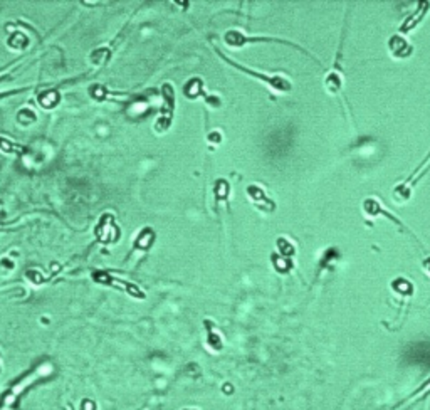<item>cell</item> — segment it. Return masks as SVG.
Here are the masks:
<instances>
[{
  "instance_id": "6da1fadb",
  "label": "cell",
  "mask_w": 430,
  "mask_h": 410,
  "mask_svg": "<svg viewBox=\"0 0 430 410\" xmlns=\"http://www.w3.org/2000/svg\"><path fill=\"white\" fill-rule=\"evenodd\" d=\"M214 51H215L217 56L222 59L224 62H227V64L230 66V68L237 69L239 73L247 74V76H251V77H254V79L264 82V84H266L267 88L271 89V91L286 94V93H291V89H293V84H291V81L286 79L284 76H276V74H264V73H259V71L249 69L247 66H242L240 62L234 61V59H230L228 56H226V54H222L219 49H217V47H214Z\"/></svg>"
},
{
  "instance_id": "ffe728a7",
  "label": "cell",
  "mask_w": 430,
  "mask_h": 410,
  "mask_svg": "<svg viewBox=\"0 0 430 410\" xmlns=\"http://www.w3.org/2000/svg\"><path fill=\"white\" fill-rule=\"evenodd\" d=\"M25 278L29 279L30 282H34V284H41V282H44V278H42V274L39 273L37 269L25 271Z\"/></svg>"
},
{
  "instance_id": "9c48e42d",
  "label": "cell",
  "mask_w": 430,
  "mask_h": 410,
  "mask_svg": "<svg viewBox=\"0 0 430 410\" xmlns=\"http://www.w3.org/2000/svg\"><path fill=\"white\" fill-rule=\"evenodd\" d=\"M153 240H155V232L152 231L150 227H145L143 231L138 234V237L133 242V247L138 251H148L152 247Z\"/></svg>"
},
{
  "instance_id": "8fae6325",
  "label": "cell",
  "mask_w": 430,
  "mask_h": 410,
  "mask_svg": "<svg viewBox=\"0 0 430 410\" xmlns=\"http://www.w3.org/2000/svg\"><path fill=\"white\" fill-rule=\"evenodd\" d=\"M29 46V35H25L21 30L17 32H12L9 37H7V47L14 51H24L25 47Z\"/></svg>"
},
{
  "instance_id": "5bb4252c",
  "label": "cell",
  "mask_w": 430,
  "mask_h": 410,
  "mask_svg": "<svg viewBox=\"0 0 430 410\" xmlns=\"http://www.w3.org/2000/svg\"><path fill=\"white\" fill-rule=\"evenodd\" d=\"M0 152L7 153V155H24L27 153V150L19 143L7 140V138H0Z\"/></svg>"
},
{
  "instance_id": "e0dca14e",
  "label": "cell",
  "mask_w": 430,
  "mask_h": 410,
  "mask_svg": "<svg viewBox=\"0 0 430 410\" xmlns=\"http://www.w3.org/2000/svg\"><path fill=\"white\" fill-rule=\"evenodd\" d=\"M17 121L21 125H30V123H34L35 120H37V114H35L32 109H29V108H22V109H19L17 111Z\"/></svg>"
},
{
  "instance_id": "30bf717a",
  "label": "cell",
  "mask_w": 430,
  "mask_h": 410,
  "mask_svg": "<svg viewBox=\"0 0 430 410\" xmlns=\"http://www.w3.org/2000/svg\"><path fill=\"white\" fill-rule=\"evenodd\" d=\"M429 7H430V3H429V2H420V3H419V9H417V12L412 15V17H408V21L405 22V24H407V26L402 27V30H404V32H408V30H412L413 27L419 26L420 21H422V17H425V14H427V9H429Z\"/></svg>"
},
{
  "instance_id": "3957f363",
  "label": "cell",
  "mask_w": 430,
  "mask_h": 410,
  "mask_svg": "<svg viewBox=\"0 0 430 410\" xmlns=\"http://www.w3.org/2000/svg\"><path fill=\"white\" fill-rule=\"evenodd\" d=\"M161 96H163V106H161L158 120L153 125L156 133L168 131L173 123V114H175V89H173L170 82H165V84L161 86Z\"/></svg>"
},
{
  "instance_id": "7402d4cb",
  "label": "cell",
  "mask_w": 430,
  "mask_h": 410,
  "mask_svg": "<svg viewBox=\"0 0 430 410\" xmlns=\"http://www.w3.org/2000/svg\"><path fill=\"white\" fill-rule=\"evenodd\" d=\"M422 267H424V271L430 276V256L429 257H425L424 261H422Z\"/></svg>"
},
{
  "instance_id": "4fadbf2b",
  "label": "cell",
  "mask_w": 430,
  "mask_h": 410,
  "mask_svg": "<svg viewBox=\"0 0 430 410\" xmlns=\"http://www.w3.org/2000/svg\"><path fill=\"white\" fill-rule=\"evenodd\" d=\"M276 247H278V252H279V256H281L282 259H287V261H291V259L294 257L296 249H294L293 244L289 242V239L279 237L278 242H276Z\"/></svg>"
},
{
  "instance_id": "ac0fdd59",
  "label": "cell",
  "mask_w": 430,
  "mask_h": 410,
  "mask_svg": "<svg viewBox=\"0 0 430 410\" xmlns=\"http://www.w3.org/2000/svg\"><path fill=\"white\" fill-rule=\"evenodd\" d=\"M392 287L395 291H398V293H402V294H412L413 293V286H412V282H408V281H405L404 278H398L397 281H393L392 282Z\"/></svg>"
},
{
  "instance_id": "277c9868",
  "label": "cell",
  "mask_w": 430,
  "mask_h": 410,
  "mask_svg": "<svg viewBox=\"0 0 430 410\" xmlns=\"http://www.w3.org/2000/svg\"><path fill=\"white\" fill-rule=\"evenodd\" d=\"M93 279L96 282H100V284L113 286V287H118V289H121V287H123L126 293H129L131 296H135V298H145L143 291H141L138 286L131 284V282H128V281H123V279H120V278H113L111 274L104 273V271H94Z\"/></svg>"
},
{
  "instance_id": "ba28073f",
  "label": "cell",
  "mask_w": 430,
  "mask_h": 410,
  "mask_svg": "<svg viewBox=\"0 0 430 410\" xmlns=\"http://www.w3.org/2000/svg\"><path fill=\"white\" fill-rule=\"evenodd\" d=\"M61 101V94L56 89H46L37 94V102L44 109H54Z\"/></svg>"
},
{
  "instance_id": "d6986e66",
  "label": "cell",
  "mask_w": 430,
  "mask_h": 410,
  "mask_svg": "<svg viewBox=\"0 0 430 410\" xmlns=\"http://www.w3.org/2000/svg\"><path fill=\"white\" fill-rule=\"evenodd\" d=\"M207 345L210 346L212 350H215V352H219L220 348H222V338H220V334L217 333V331H208L207 334Z\"/></svg>"
},
{
  "instance_id": "5b68a950",
  "label": "cell",
  "mask_w": 430,
  "mask_h": 410,
  "mask_svg": "<svg viewBox=\"0 0 430 410\" xmlns=\"http://www.w3.org/2000/svg\"><path fill=\"white\" fill-rule=\"evenodd\" d=\"M363 212H365L366 215L368 217H378V215H385L386 219L388 220H392L393 224H395V226L400 229L402 232H407V234H410L412 235V232L408 231L407 227L404 226V222H402V220H398L395 215H392L390 214L388 210H386V208L383 207V205H381L380 202H378L377 199H366L365 202H363Z\"/></svg>"
},
{
  "instance_id": "52a82bcc",
  "label": "cell",
  "mask_w": 430,
  "mask_h": 410,
  "mask_svg": "<svg viewBox=\"0 0 430 410\" xmlns=\"http://www.w3.org/2000/svg\"><path fill=\"white\" fill-rule=\"evenodd\" d=\"M386 47H388L390 54L395 59H407L413 54V46L407 41V37L398 35V34L392 35V37L388 39Z\"/></svg>"
},
{
  "instance_id": "44dd1931",
  "label": "cell",
  "mask_w": 430,
  "mask_h": 410,
  "mask_svg": "<svg viewBox=\"0 0 430 410\" xmlns=\"http://www.w3.org/2000/svg\"><path fill=\"white\" fill-rule=\"evenodd\" d=\"M0 266L5 267V269H14L15 262L12 261V259H9V257H2V259H0Z\"/></svg>"
},
{
  "instance_id": "7a4b0ae2",
  "label": "cell",
  "mask_w": 430,
  "mask_h": 410,
  "mask_svg": "<svg viewBox=\"0 0 430 410\" xmlns=\"http://www.w3.org/2000/svg\"><path fill=\"white\" fill-rule=\"evenodd\" d=\"M224 42H226L227 47H230V49H240V47L247 46V44H257V42H279V44H284V46H291L294 47V49L301 51V52L307 54L309 57L311 56L307 51L303 49L301 46L294 44V42H289V41H282V39L279 37H260V35H246L244 32H240V30H235V29H230L227 30L226 34H224Z\"/></svg>"
},
{
  "instance_id": "2e32d148",
  "label": "cell",
  "mask_w": 430,
  "mask_h": 410,
  "mask_svg": "<svg viewBox=\"0 0 430 410\" xmlns=\"http://www.w3.org/2000/svg\"><path fill=\"white\" fill-rule=\"evenodd\" d=\"M89 96L96 101H104L109 96V89L101 84H93L89 86Z\"/></svg>"
},
{
  "instance_id": "8992f818",
  "label": "cell",
  "mask_w": 430,
  "mask_h": 410,
  "mask_svg": "<svg viewBox=\"0 0 430 410\" xmlns=\"http://www.w3.org/2000/svg\"><path fill=\"white\" fill-rule=\"evenodd\" d=\"M246 194L247 197L251 199V202L255 205V207L259 208V210L262 212H267V214H271V212L276 210V202L272 199H269V197L266 195V192L262 190V188L259 187V185H249V187L246 188Z\"/></svg>"
},
{
  "instance_id": "7c38bea8",
  "label": "cell",
  "mask_w": 430,
  "mask_h": 410,
  "mask_svg": "<svg viewBox=\"0 0 430 410\" xmlns=\"http://www.w3.org/2000/svg\"><path fill=\"white\" fill-rule=\"evenodd\" d=\"M109 59H111V49L109 47H100V49H94L89 54V61L93 66H104Z\"/></svg>"
},
{
  "instance_id": "9a60e30c",
  "label": "cell",
  "mask_w": 430,
  "mask_h": 410,
  "mask_svg": "<svg viewBox=\"0 0 430 410\" xmlns=\"http://www.w3.org/2000/svg\"><path fill=\"white\" fill-rule=\"evenodd\" d=\"M325 86H326V89H328L329 93H333V94L340 93V89L343 88L341 76H340V74H336V73H329L328 76H326Z\"/></svg>"
}]
</instances>
